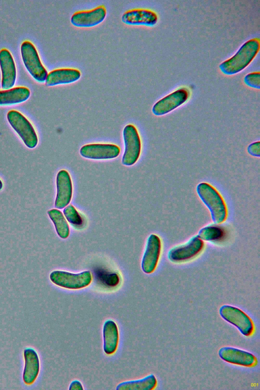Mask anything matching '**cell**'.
<instances>
[{"label": "cell", "mask_w": 260, "mask_h": 390, "mask_svg": "<svg viewBox=\"0 0 260 390\" xmlns=\"http://www.w3.org/2000/svg\"><path fill=\"white\" fill-rule=\"evenodd\" d=\"M259 38H253L244 43L231 58L219 65L222 73L231 75L246 68L253 60L259 50Z\"/></svg>", "instance_id": "cell-1"}, {"label": "cell", "mask_w": 260, "mask_h": 390, "mask_svg": "<svg viewBox=\"0 0 260 390\" xmlns=\"http://www.w3.org/2000/svg\"><path fill=\"white\" fill-rule=\"evenodd\" d=\"M47 213L58 236L61 239L67 238L70 235V228L62 213L58 209H52L48 211Z\"/></svg>", "instance_id": "cell-22"}, {"label": "cell", "mask_w": 260, "mask_h": 390, "mask_svg": "<svg viewBox=\"0 0 260 390\" xmlns=\"http://www.w3.org/2000/svg\"><path fill=\"white\" fill-rule=\"evenodd\" d=\"M157 384L156 377L153 374L149 375L142 379L124 381L120 383L116 387L117 390H152Z\"/></svg>", "instance_id": "cell-21"}, {"label": "cell", "mask_w": 260, "mask_h": 390, "mask_svg": "<svg viewBox=\"0 0 260 390\" xmlns=\"http://www.w3.org/2000/svg\"><path fill=\"white\" fill-rule=\"evenodd\" d=\"M197 192L209 210L212 220L215 224L224 222L228 216L225 202L219 191L207 182H201L197 186Z\"/></svg>", "instance_id": "cell-2"}, {"label": "cell", "mask_w": 260, "mask_h": 390, "mask_svg": "<svg viewBox=\"0 0 260 390\" xmlns=\"http://www.w3.org/2000/svg\"><path fill=\"white\" fill-rule=\"evenodd\" d=\"M24 366L23 381L29 385L34 383L39 374L40 362L37 351L33 348H26L23 351Z\"/></svg>", "instance_id": "cell-17"}, {"label": "cell", "mask_w": 260, "mask_h": 390, "mask_svg": "<svg viewBox=\"0 0 260 390\" xmlns=\"http://www.w3.org/2000/svg\"><path fill=\"white\" fill-rule=\"evenodd\" d=\"M244 83L248 86L259 89L260 74L259 72L250 73L246 75L244 79Z\"/></svg>", "instance_id": "cell-25"}, {"label": "cell", "mask_w": 260, "mask_h": 390, "mask_svg": "<svg viewBox=\"0 0 260 390\" xmlns=\"http://www.w3.org/2000/svg\"><path fill=\"white\" fill-rule=\"evenodd\" d=\"M51 281L57 286L69 289H79L88 286L92 281V274L89 271L79 273L56 270L49 276Z\"/></svg>", "instance_id": "cell-5"}, {"label": "cell", "mask_w": 260, "mask_h": 390, "mask_svg": "<svg viewBox=\"0 0 260 390\" xmlns=\"http://www.w3.org/2000/svg\"><path fill=\"white\" fill-rule=\"evenodd\" d=\"M3 186V182L1 180V179H0V190L2 189Z\"/></svg>", "instance_id": "cell-28"}, {"label": "cell", "mask_w": 260, "mask_h": 390, "mask_svg": "<svg viewBox=\"0 0 260 390\" xmlns=\"http://www.w3.org/2000/svg\"><path fill=\"white\" fill-rule=\"evenodd\" d=\"M247 152L252 156H260V142H255L250 144L247 147Z\"/></svg>", "instance_id": "cell-26"}, {"label": "cell", "mask_w": 260, "mask_h": 390, "mask_svg": "<svg viewBox=\"0 0 260 390\" xmlns=\"http://www.w3.org/2000/svg\"><path fill=\"white\" fill-rule=\"evenodd\" d=\"M81 76L80 71L77 69H57L48 73L45 84L48 86H53L70 84L78 81Z\"/></svg>", "instance_id": "cell-18"}, {"label": "cell", "mask_w": 260, "mask_h": 390, "mask_svg": "<svg viewBox=\"0 0 260 390\" xmlns=\"http://www.w3.org/2000/svg\"><path fill=\"white\" fill-rule=\"evenodd\" d=\"M30 91L26 87L18 86L0 90V106L22 103L28 99Z\"/></svg>", "instance_id": "cell-20"}, {"label": "cell", "mask_w": 260, "mask_h": 390, "mask_svg": "<svg viewBox=\"0 0 260 390\" xmlns=\"http://www.w3.org/2000/svg\"><path fill=\"white\" fill-rule=\"evenodd\" d=\"M106 15V7L104 5H100L90 10L79 11L74 13L71 16V22L76 27H93L103 22Z\"/></svg>", "instance_id": "cell-11"}, {"label": "cell", "mask_w": 260, "mask_h": 390, "mask_svg": "<svg viewBox=\"0 0 260 390\" xmlns=\"http://www.w3.org/2000/svg\"><path fill=\"white\" fill-rule=\"evenodd\" d=\"M103 349L108 355L113 354L118 347L119 331L116 323L113 320H106L103 328Z\"/></svg>", "instance_id": "cell-19"}, {"label": "cell", "mask_w": 260, "mask_h": 390, "mask_svg": "<svg viewBox=\"0 0 260 390\" xmlns=\"http://www.w3.org/2000/svg\"><path fill=\"white\" fill-rule=\"evenodd\" d=\"M219 312L223 319L237 327L242 335L248 337L253 334L255 327L252 320L240 309L229 305H223Z\"/></svg>", "instance_id": "cell-6"}, {"label": "cell", "mask_w": 260, "mask_h": 390, "mask_svg": "<svg viewBox=\"0 0 260 390\" xmlns=\"http://www.w3.org/2000/svg\"><path fill=\"white\" fill-rule=\"evenodd\" d=\"M161 250V242L157 235L151 234L148 238L142 257L141 268L146 274L153 273L159 261Z\"/></svg>", "instance_id": "cell-10"}, {"label": "cell", "mask_w": 260, "mask_h": 390, "mask_svg": "<svg viewBox=\"0 0 260 390\" xmlns=\"http://www.w3.org/2000/svg\"><path fill=\"white\" fill-rule=\"evenodd\" d=\"M120 152V148L112 144H86L80 150L82 156L86 158L100 160L114 158L119 155Z\"/></svg>", "instance_id": "cell-12"}, {"label": "cell", "mask_w": 260, "mask_h": 390, "mask_svg": "<svg viewBox=\"0 0 260 390\" xmlns=\"http://www.w3.org/2000/svg\"><path fill=\"white\" fill-rule=\"evenodd\" d=\"M7 120L24 144L29 148L36 147L38 137L30 121L20 112L12 110L7 115Z\"/></svg>", "instance_id": "cell-4"}, {"label": "cell", "mask_w": 260, "mask_h": 390, "mask_svg": "<svg viewBox=\"0 0 260 390\" xmlns=\"http://www.w3.org/2000/svg\"><path fill=\"white\" fill-rule=\"evenodd\" d=\"M69 389L70 390H83L84 388L80 381L75 380L70 383Z\"/></svg>", "instance_id": "cell-27"}, {"label": "cell", "mask_w": 260, "mask_h": 390, "mask_svg": "<svg viewBox=\"0 0 260 390\" xmlns=\"http://www.w3.org/2000/svg\"><path fill=\"white\" fill-rule=\"evenodd\" d=\"M0 68L2 88L5 90L12 88L16 80V67L11 52L6 48L0 50Z\"/></svg>", "instance_id": "cell-15"}, {"label": "cell", "mask_w": 260, "mask_h": 390, "mask_svg": "<svg viewBox=\"0 0 260 390\" xmlns=\"http://www.w3.org/2000/svg\"><path fill=\"white\" fill-rule=\"evenodd\" d=\"M123 138L125 148L122 162L125 166H132L137 161L141 151V141L136 127L132 124L126 125Z\"/></svg>", "instance_id": "cell-7"}, {"label": "cell", "mask_w": 260, "mask_h": 390, "mask_svg": "<svg viewBox=\"0 0 260 390\" xmlns=\"http://www.w3.org/2000/svg\"><path fill=\"white\" fill-rule=\"evenodd\" d=\"M63 214L67 220L75 228H79L83 225L84 221L83 216L72 205L64 208Z\"/></svg>", "instance_id": "cell-24"}, {"label": "cell", "mask_w": 260, "mask_h": 390, "mask_svg": "<svg viewBox=\"0 0 260 390\" xmlns=\"http://www.w3.org/2000/svg\"><path fill=\"white\" fill-rule=\"evenodd\" d=\"M225 235L224 229L215 225H210L201 229L198 237L202 240L212 242H218L222 240Z\"/></svg>", "instance_id": "cell-23"}, {"label": "cell", "mask_w": 260, "mask_h": 390, "mask_svg": "<svg viewBox=\"0 0 260 390\" xmlns=\"http://www.w3.org/2000/svg\"><path fill=\"white\" fill-rule=\"evenodd\" d=\"M56 196L55 208L61 209L70 203L73 195V184L69 172L65 170L59 171L56 176Z\"/></svg>", "instance_id": "cell-13"}, {"label": "cell", "mask_w": 260, "mask_h": 390, "mask_svg": "<svg viewBox=\"0 0 260 390\" xmlns=\"http://www.w3.org/2000/svg\"><path fill=\"white\" fill-rule=\"evenodd\" d=\"M122 21L128 25L154 26L158 21L156 13L147 9H134L125 11L121 16Z\"/></svg>", "instance_id": "cell-16"}, {"label": "cell", "mask_w": 260, "mask_h": 390, "mask_svg": "<svg viewBox=\"0 0 260 390\" xmlns=\"http://www.w3.org/2000/svg\"><path fill=\"white\" fill-rule=\"evenodd\" d=\"M204 247V243L198 236L193 237L186 243L171 249L168 258L173 263L187 262L199 255Z\"/></svg>", "instance_id": "cell-8"}, {"label": "cell", "mask_w": 260, "mask_h": 390, "mask_svg": "<svg viewBox=\"0 0 260 390\" xmlns=\"http://www.w3.org/2000/svg\"><path fill=\"white\" fill-rule=\"evenodd\" d=\"M218 355L225 362L239 366L251 367L257 364V358L252 353L235 347H222Z\"/></svg>", "instance_id": "cell-14"}, {"label": "cell", "mask_w": 260, "mask_h": 390, "mask_svg": "<svg viewBox=\"0 0 260 390\" xmlns=\"http://www.w3.org/2000/svg\"><path fill=\"white\" fill-rule=\"evenodd\" d=\"M189 94L187 88H178L157 101L152 108V113L156 116L165 115L185 103Z\"/></svg>", "instance_id": "cell-9"}, {"label": "cell", "mask_w": 260, "mask_h": 390, "mask_svg": "<svg viewBox=\"0 0 260 390\" xmlns=\"http://www.w3.org/2000/svg\"><path fill=\"white\" fill-rule=\"evenodd\" d=\"M20 52L24 67L31 76L37 82H45L48 73L34 44L29 41H23L20 46Z\"/></svg>", "instance_id": "cell-3"}]
</instances>
